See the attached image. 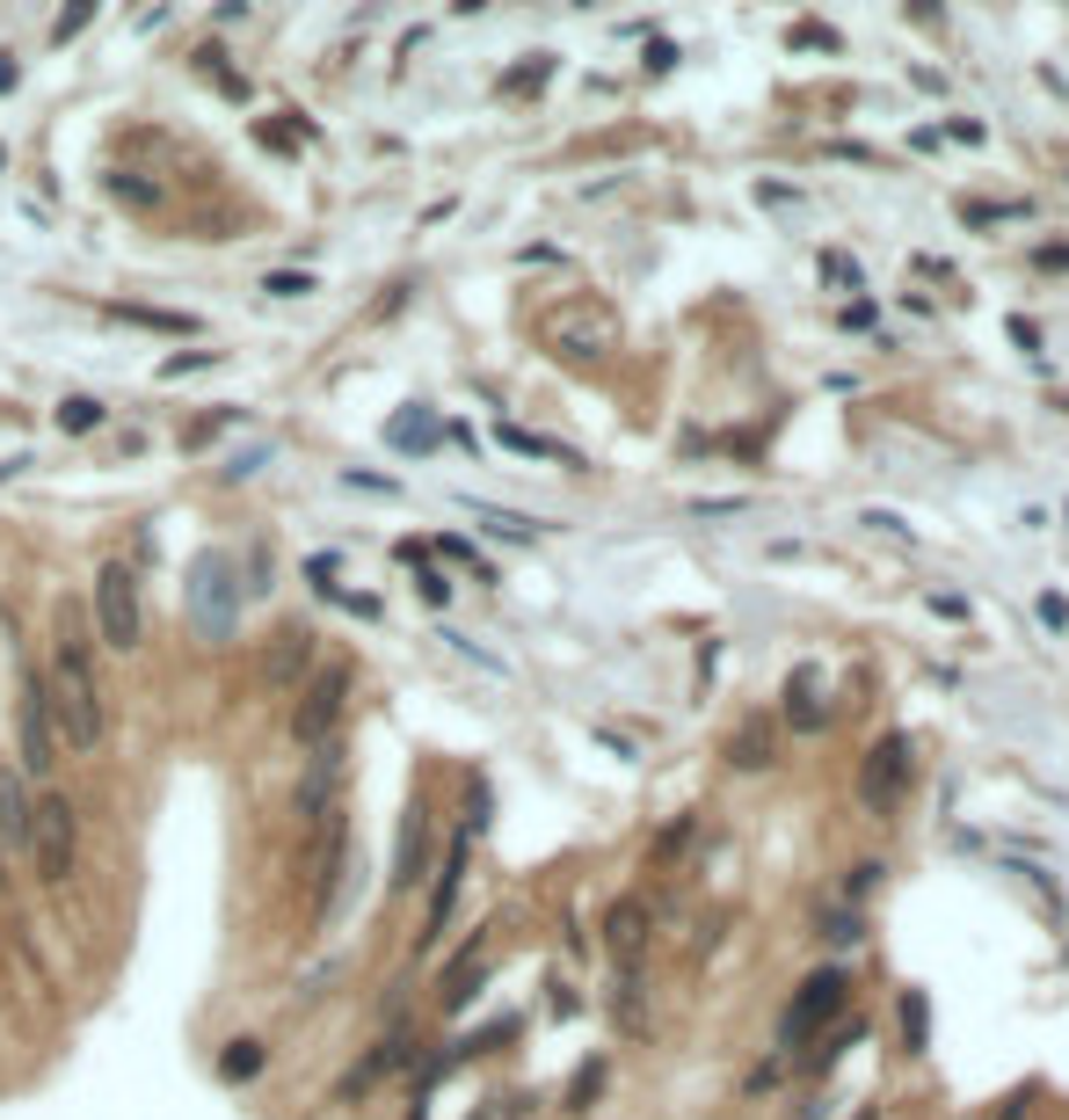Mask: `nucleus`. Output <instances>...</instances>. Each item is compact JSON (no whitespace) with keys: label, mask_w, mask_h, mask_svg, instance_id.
I'll return each instance as SVG.
<instances>
[{"label":"nucleus","mask_w":1069,"mask_h":1120,"mask_svg":"<svg viewBox=\"0 0 1069 1120\" xmlns=\"http://www.w3.org/2000/svg\"><path fill=\"white\" fill-rule=\"evenodd\" d=\"M430 866V801H408L400 815V852H393V888H415Z\"/></svg>","instance_id":"obj_16"},{"label":"nucleus","mask_w":1069,"mask_h":1120,"mask_svg":"<svg viewBox=\"0 0 1069 1120\" xmlns=\"http://www.w3.org/2000/svg\"><path fill=\"white\" fill-rule=\"evenodd\" d=\"M204 365H219L212 349H196V357H161V379H182V371H204Z\"/></svg>","instance_id":"obj_33"},{"label":"nucleus","mask_w":1069,"mask_h":1120,"mask_svg":"<svg viewBox=\"0 0 1069 1120\" xmlns=\"http://www.w3.org/2000/svg\"><path fill=\"white\" fill-rule=\"evenodd\" d=\"M902 786H909V735H880L866 750V764H858V801L874 815H888L902 801Z\"/></svg>","instance_id":"obj_8"},{"label":"nucleus","mask_w":1069,"mask_h":1120,"mask_svg":"<svg viewBox=\"0 0 1069 1120\" xmlns=\"http://www.w3.org/2000/svg\"><path fill=\"white\" fill-rule=\"evenodd\" d=\"M298 829L314 837L328 815L342 807V735L335 742H320V750H306V764H298Z\"/></svg>","instance_id":"obj_7"},{"label":"nucleus","mask_w":1069,"mask_h":1120,"mask_svg":"<svg viewBox=\"0 0 1069 1120\" xmlns=\"http://www.w3.org/2000/svg\"><path fill=\"white\" fill-rule=\"evenodd\" d=\"M74 858H80V815L66 793H44V801L29 807V866H37L44 888H66Z\"/></svg>","instance_id":"obj_2"},{"label":"nucleus","mask_w":1069,"mask_h":1120,"mask_svg":"<svg viewBox=\"0 0 1069 1120\" xmlns=\"http://www.w3.org/2000/svg\"><path fill=\"white\" fill-rule=\"evenodd\" d=\"M466 1120H524V1098H481Z\"/></svg>","instance_id":"obj_31"},{"label":"nucleus","mask_w":1069,"mask_h":1120,"mask_svg":"<svg viewBox=\"0 0 1069 1120\" xmlns=\"http://www.w3.org/2000/svg\"><path fill=\"white\" fill-rule=\"evenodd\" d=\"M96 626H102V648H139L147 634V611H139V575L124 568V560H102L96 575Z\"/></svg>","instance_id":"obj_6"},{"label":"nucleus","mask_w":1069,"mask_h":1120,"mask_svg":"<svg viewBox=\"0 0 1069 1120\" xmlns=\"http://www.w3.org/2000/svg\"><path fill=\"white\" fill-rule=\"evenodd\" d=\"M102 422V400H88V393H74V400H59V430L66 437H80V430H96Z\"/></svg>","instance_id":"obj_25"},{"label":"nucleus","mask_w":1069,"mask_h":1120,"mask_svg":"<svg viewBox=\"0 0 1069 1120\" xmlns=\"http://www.w3.org/2000/svg\"><path fill=\"white\" fill-rule=\"evenodd\" d=\"M386 437L400 444V451H408V444H415V451H430V444H437V422H430V415H400Z\"/></svg>","instance_id":"obj_26"},{"label":"nucleus","mask_w":1069,"mask_h":1120,"mask_svg":"<svg viewBox=\"0 0 1069 1120\" xmlns=\"http://www.w3.org/2000/svg\"><path fill=\"white\" fill-rule=\"evenodd\" d=\"M8 88H15V59H0V96H8Z\"/></svg>","instance_id":"obj_41"},{"label":"nucleus","mask_w":1069,"mask_h":1120,"mask_svg":"<svg viewBox=\"0 0 1069 1120\" xmlns=\"http://www.w3.org/2000/svg\"><path fill=\"white\" fill-rule=\"evenodd\" d=\"M88 23H96V8H74V15H59V23H51V37L66 44V37H80V29H88Z\"/></svg>","instance_id":"obj_34"},{"label":"nucleus","mask_w":1069,"mask_h":1120,"mask_svg":"<svg viewBox=\"0 0 1069 1120\" xmlns=\"http://www.w3.org/2000/svg\"><path fill=\"white\" fill-rule=\"evenodd\" d=\"M117 320H131V328H153V335H196L190 314H161V306H117Z\"/></svg>","instance_id":"obj_21"},{"label":"nucleus","mask_w":1069,"mask_h":1120,"mask_svg":"<svg viewBox=\"0 0 1069 1120\" xmlns=\"http://www.w3.org/2000/svg\"><path fill=\"white\" fill-rule=\"evenodd\" d=\"M874 880H880L874 858H866V866H851V874H844V895H874Z\"/></svg>","instance_id":"obj_35"},{"label":"nucleus","mask_w":1069,"mask_h":1120,"mask_svg":"<svg viewBox=\"0 0 1069 1120\" xmlns=\"http://www.w3.org/2000/svg\"><path fill=\"white\" fill-rule=\"evenodd\" d=\"M408 1062H415V1041H408V1033H386V1041H379V1047L365 1055V1062H357V1070H349V1077L335 1084V1098H365L386 1070H408Z\"/></svg>","instance_id":"obj_17"},{"label":"nucleus","mask_w":1069,"mask_h":1120,"mask_svg":"<svg viewBox=\"0 0 1069 1120\" xmlns=\"http://www.w3.org/2000/svg\"><path fill=\"white\" fill-rule=\"evenodd\" d=\"M691 837H699V823H691V815H677V823H670V829H662V837H656V852H648V866H656V874H662L670 858H684V844H691Z\"/></svg>","instance_id":"obj_23"},{"label":"nucleus","mask_w":1069,"mask_h":1120,"mask_svg":"<svg viewBox=\"0 0 1069 1120\" xmlns=\"http://www.w3.org/2000/svg\"><path fill=\"white\" fill-rule=\"evenodd\" d=\"M823 939H829V946H858V939H866L858 909H829V917H823Z\"/></svg>","instance_id":"obj_27"},{"label":"nucleus","mask_w":1069,"mask_h":1120,"mask_svg":"<svg viewBox=\"0 0 1069 1120\" xmlns=\"http://www.w3.org/2000/svg\"><path fill=\"white\" fill-rule=\"evenodd\" d=\"M546 342H553V357H568V365H605L611 349H619V314L597 306V298H568L560 314H546Z\"/></svg>","instance_id":"obj_4"},{"label":"nucleus","mask_w":1069,"mask_h":1120,"mask_svg":"<svg viewBox=\"0 0 1069 1120\" xmlns=\"http://www.w3.org/2000/svg\"><path fill=\"white\" fill-rule=\"evenodd\" d=\"M786 721H793V728H801V735L829 728V699H823V677H815L807 662H801V670H793V677H786Z\"/></svg>","instance_id":"obj_18"},{"label":"nucleus","mask_w":1069,"mask_h":1120,"mask_svg":"<svg viewBox=\"0 0 1069 1120\" xmlns=\"http://www.w3.org/2000/svg\"><path fill=\"white\" fill-rule=\"evenodd\" d=\"M29 779L23 772H0V866L8 858H29Z\"/></svg>","instance_id":"obj_13"},{"label":"nucleus","mask_w":1069,"mask_h":1120,"mask_svg":"<svg viewBox=\"0 0 1069 1120\" xmlns=\"http://www.w3.org/2000/svg\"><path fill=\"white\" fill-rule=\"evenodd\" d=\"M342 713H349V670L328 662L314 677L298 684V713H292V742L298 750H320V742H335L342 735Z\"/></svg>","instance_id":"obj_5"},{"label":"nucleus","mask_w":1069,"mask_h":1120,"mask_svg":"<svg viewBox=\"0 0 1069 1120\" xmlns=\"http://www.w3.org/2000/svg\"><path fill=\"white\" fill-rule=\"evenodd\" d=\"M473 517H481V524H487L495 538H510V546H532V538H538L532 517H510V510H473Z\"/></svg>","instance_id":"obj_24"},{"label":"nucleus","mask_w":1069,"mask_h":1120,"mask_svg":"<svg viewBox=\"0 0 1069 1120\" xmlns=\"http://www.w3.org/2000/svg\"><path fill=\"white\" fill-rule=\"evenodd\" d=\"M481 982H487V939H473V946L451 960V975H444V1011H466Z\"/></svg>","instance_id":"obj_19"},{"label":"nucleus","mask_w":1069,"mask_h":1120,"mask_svg":"<svg viewBox=\"0 0 1069 1120\" xmlns=\"http://www.w3.org/2000/svg\"><path fill=\"white\" fill-rule=\"evenodd\" d=\"M605 1077H611V1062H605V1055H589L583 1070H575V1084H568V1113H589L597 1092H605Z\"/></svg>","instance_id":"obj_20"},{"label":"nucleus","mask_w":1069,"mask_h":1120,"mask_svg":"<svg viewBox=\"0 0 1069 1120\" xmlns=\"http://www.w3.org/2000/svg\"><path fill=\"white\" fill-rule=\"evenodd\" d=\"M844 1004H851V975L844 968H815L793 990V1004H786V1019H778V1047L793 1055V1047H807V1041H823L829 1026L844 1019Z\"/></svg>","instance_id":"obj_3"},{"label":"nucleus","mask_w":1069,"mask_h":1120,"mask_svg":"<svg viewBox=\"0 0 1069 1120\" xmlns=\"http://www.w3.org/2000/svg\"><path fill=\"white\" fill-rule=\"evenodd\" d=\"M110 196H117V204H147V212H153V204H161V190H153V182H139V175H110Z\"/></svg>","instance_id":"obj_28"},{"label":"nucleus","mask_w":1069,"mask_h":1120,"mask_svg":"<svg viewBox=\"0 0 1069 1120\" xmlns=\"http://www.w3.org/2000/svg\"><path fill=\"white\" fill-rule=\"evenodd\" d=\"M415 583H422V597H430V604H444V597H451V583H444L437 568H415Z\"/></svg>","instance_id":"obj_37"},{"label":"nucleus","mask_w":1069,"mask_h":1120,"mask_svg":"<svg viewBox=\"0 0 1069 1120\" xmlns=\"http://www.w3.org/2000/svg\"><path fill=\"white\" fill-rule=\"evenodd\" d=\"M611 1026H619L626 1041H648V1033H656V1004H648L640 968H619V975H611Z\"/></svg>","instance_id":"obj_14"},{"label":"nucleus","mask_w":1069,"mask_h":1120,"mask_svg":"<svg viewBox=\"0 0 1069 1120\" xmlns=\"http://www.w3.org/2000/svg\"><path fill=\"white\" fill-rule=\"evenodd\" d=\"M648 931H656V917H648V902L640 895H619L605 909V946H611V968H640V953H648Z\"/></svg>","instance_id":"obj_12"},{"label":"nucleus","mask_w":1069,"mask_h":1120,"mask_svg":"<svg viewBox=\"0 0 1069 1120\" xmlns=\"http://www.w3.org/2000/svg\"><path fill=\"white\" fill-rule=\"evenodd\" d=\"M437 553H444V560H459V568H473V575H481V583H487V560L473 553L466 538H437Z\"/></svg>","instance_id":"obj_32"},{"label":"nucleus","mask_w":1069,"mask_h":1120,"mask_svg":"<svg viewBox=\"0 0 1069 1120\" xmlns=\"http://www.w3.org/2000/svg\"><path fill=\"white\" fill-rule=\"evenodd\" d=\"M314 670V626H277L263 648V684L269 691H298Z\"/></svg>","instance_id":"obj_11"},{"label":"nucleus","mask_w":1069,"mask_h":1120,"mask_svg":"<svg viewBox=\"0 0 1069 1120\" xmlns=\"http://www.w3.org/2000/svg\"><path fill=\"white\" fill-rule=\"evenodd\" d=\"M15 721H23V772H29V779H44L51 764H59V735H51L44 677H23V707H15Z\"/></svg>","instance_id":"obj_9"},{"label":"nucleus","mask_w":1069,"mask_h":1120,"mask_svg":"<svg viewBox=\"0 0 1069 1120\" xmlns=\"http://www.w3.org/2000/svg\"><path fill=\"white\" fill-rule=\"evenodd\" d=\"M255 1070H263V1041H226V1055H219V1077H226V1084H247Z\"/></svg>","instance_id":"obj_22"},{"label":"nucleus","mask_w":1069,"mask_h":1120,"mask_svg":"<svg viewBox=\"0 0 1069 1120\" xmlns=\"http://www.w3.org/2000/svg\"><path fill=\"white\" fill-rule=\"evenodd\" d=\"M466 858H473V829H459L451 837V852H444V866H437V888H430V917H422V939L415 946L430 953L444 939V925H451V909H459V880H466Z\"/></svg>","instance_id":"obj_10"},{"label":"nucleus","mask_w":1069,"mask_h":1120,"mask_svg":"<svg viewBox=\"0 0 1069 1120\" xmlns=\"http://www.w3.org/2000/svg\"><path fill=\"white\" fill-rule=\"evenodd\" d=\"M1033 263H1041V269H1069V247H1041Z\"/></svg>","instance_id":"obj_40"},{"label":"nucleus","mask_w":1069,"mask_h":1120,"mask_svg":"<svg viewBox=\"0 0 1069 1120\" xmlns=\"http://www.w3.org/2000/svg\"><path fill=\"white\" fill-rule=\"evenodd\" d=\"M44 699H51V735H59L66 750H102V735H110V707H102L96 662H88V634H80L74 611H59V648H51Z\"/></svg>","instance_id":"obj_1"},{"label":"nucleus","mask_w":1069,"mask_h":1120,"mask_svg":"<svg viewBox=\"0 0 1069 1120\" xmlns=\"http://www.w3.org/2000/svg\"><path fill=\"white\" fill-rule=\"evenodd\" d=\"M263 292L269 298H306V292H314V277H306V269H269Z\"/></svg>","instance_id":"obj_29"},{"label":"nucleus","mask_w":1069,"mask_h":1120,"mask_svg":"<svg viewBox=\"0 0 1069 1120\" xmlns=\"http://www.w3.org/2000/svg\"><path fill=\"white\" fill-rule=\"evenodd\" d=\"M226 422H233V415H204V422H196V430H190V444H212V437H219V430H226Z\"/></svg>","instance_id":"obj_38"},{"label":"nucleus","mask_w":1069,"mask_h":1120,"mask_svg":"<svg viewBox=\"0 0 1069 1120\" xmlns=\"http://www.w3.org/2000/svg\"><path fill=\"white\" fill-rule=\"evenodd\" d=\"M793 44H823V51H829V44H837V37H829L823 23H801V29H793Z\"/></svg>","instance_id":"obj_39"},{"label":"nucleus","mask_w":1069,"mask_h":1120,"mask_svg":"<svg viewBox=\"0 0 1069 1120\" xmlns=\"http://www.w3.org/2000/svg\"><path fill=\"white\" fill-rule=\"evenodd\" d=\"M823 277H829V284H851V292H858V263H844V255H823Z\"/></svg>","instance_id":"obj_36"},{"label":"nucleus","mask_w":1069,"mask_h":1120,"mask_svg":"<svg viewBox=\"0 0 1069 1120\" xmlns=\"http://www.w3.org/2000/svg\"><path fill=\"white\" fill-rule=\"evenodd\" d=\"M728 764L735 772H772L778 764V728L764 721V713H742L728 728Z\"/></svg>","instance_id":"obj_15"},{"label":"nucleus","mask_w":1069,"mask_h":1120,"mask_svg":"<svg viewBox=\"0 0 1069 1120\" xmlns=\"http://www.w3.org/2000/svg\"><path fill=\"white\" fill-rule=\"evenodd\" d=\"M924 1026H931L924 997H902V1041H909V1055H924Z\"/></svg>","instance_id":"obj_30"}]
</instances>
